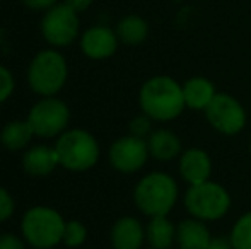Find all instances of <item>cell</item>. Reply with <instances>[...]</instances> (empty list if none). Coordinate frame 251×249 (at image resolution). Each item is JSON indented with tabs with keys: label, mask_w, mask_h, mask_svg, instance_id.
<instances>
[{
	"label": "cell",
	"mask_w": 251,
	"mask_h": 249,
	"mask_svg": "<svg viewBox=\"0 0 251 249\" xmlns=\"http://www.w3.org/2000/svg\"><path fill=\"white\" fill-rule=\"evenodd\" d=\"M24 5H27L33 10H48L53 5H56V0H23Z\"/></svg>",
	"instance_id": "obj_27"
},
{
	"label": "cell",
	"mask_w": 251,
	"mask_h": 249,
	"mask_svg": "<svg viewBox=\"0 0 251 249\" xmlns=\"http://www.w3.org/2000/svg\"><path fill=\"white\" fill-rule=\"evenodd\" d=\"M69 79V65L60 51L43 50L31 60L27 68V84L40 97L56 96Z\"/></svg>",
	"instance_id": "obj_4"
},
{
	"label": "cell",
	"mask_w": 251,
	"mask_h": 249,
	"mask_svg": "<svg viewBox=\"0 0 251 249\" xmlns=\"http://www.w3.org/2000/svg\"><path fill=\"white\" fill-rule=\"evenodd\" d=\"M87 239V229L80 220H67L62 243L67 248H80Z\"/></svg>",
	"instance_id": "obj_22"
},
{
	"label": "cell",
	"mask_w": 251,
	"mask_h": 249,
	"mask_svg": "<svg viewBox=\"0 0 251 249\" xmlns=\"http://www.w3.org/2000/svg\"><path fill=\"white\" fill-rule=\"evenodd\" d=\"M41 33L51 46H69L79 34V16L65 2L60 5H53L43 16Z\"/></svg>",
	"instance_id": "obj_8"
},
{
	"label": "cell",
	"mask_w": 251,
	"mask_h": 249,
	"mask_svg": "<svg viewBox=\"0 0 251 249\" xmlns=\"http://www.w3.org/2000/svg\"><path fill=\"white\" fill-rule=\"evenodd\" d=\"M14 210H16L14 196L10 195V191L0 186V222L9 220L14 215Z\"/></svg>",
	"instance_id": "obj_24"
},
{
	"label": "cell",
	"mask_w": 251,
	"mask_h": 249,
	"mask_svg": "<svg viewBox=\"0 0 251 249\" xmlns=\"http://www.w3.org/2000/svg\"><path fill=\"white\" fill-rule=\"evenodd\" d=\"M0 249H26V241L23 236L5 232L0 236Z\"/></svg>",
	"instance_id": "obj_26"
},
{
	"label": "cell",
	"mask_w": 251,
	"mask_h": 249,
	"mask_svg": "<svg viewBox=\"0 0 251 249\" xmlns=\"http://www.w3.org/2000/svg\"><path fill=\"white\" fill-rule=\"evenodd\" d=\"M65 224L58 210L47 205L31 206L21 220V236L33 249H51L62 243Z\"/></svg>",
	"instance_id": "obj_2"
},
{
	"label": "cell",
	"mask_w": 251,
	"mask_h": 249,
	"mask_svg": "<svg viewBox=\"0 0 251 249\" xmlns=\"http://www.w3.org/2000/svg\"><path fill=\"white\" fill-rule=\"evenodd\" d=\"M146 236L149 244L154 249H168L175 241L176 230L175 226L166 219V215L152 217V220L147 224Z\"/></svg>",
	"instance_id": "obj_19"
},
{
	"label": "cell",
	"mask_w": 251,
	"mask_h": 249,
	"mask_svg": "<svg viewBox=\"0 0 251 249\" xmlns=\"http://www.w3.org/2000/svg\"><path fill=\"white\" fill-rule=\"evenodd\" d=\"M118 46V36L106 26H94L87 29L80 38V48L86 57L93 60H102L111 57Z\"/></svg>",
	"instance_id": "obj_11"
},
{
	"label": "cell",
	"mask_w": 251,
	"mask_h": 249,
	"mask_svg": "<svg viewBox=\"0 0 251 249\" xmlns=\"http://www.w3.org/2000/svg\"><path fill=\"white\" fill-rule=\"evenodd\" d=\"M26 120L38 138H55L69 130L67 126L70 123V110L65 101L56 96L41 97L33 104Z\"/></svg>",
	"instance_id": "obj_6"
},
{
	"label": "cell",
	"mask_w": 251,
	"mask_h": 249,
	"mask_svg": "<svg viewBox=\"0 0 251 249\" xmlns=\"http://www.w3.org/2000/svg\"><path fill=\"white\" fill-rule=\"evenodd\" d=\"M55 150L60 167L70 173H86L96 166L100 159V143L96 136L84 128L65 130L56 136Z\"/></svg>",
	"instance_id": "obj_3"
},
{
	"label": "cell",
	"mask_w": 251,
	"mask_h": 249,
	"mask_svg": "<svg viewBox=\"0 0 251 249\" xmlns=\"http://www.w3.org/2000/svg\"><path fill=\"white\" fill-rule=\"evenodd\" d=\"M178 196L175 180L164 173H152L140 180L135 186L133 200L142 213L149 217L168 215Z\"/></svg>",
	"instance_id": "obj_5"
},
{
	"label": "cell",
	"mask_w": 251,
	"mask_h": 249,
	"mask_svg": "<svg viewBox=\"0 0 251 249\" xmlns=\"http://www.w3.org/2000/svg\"><path fill=\"white\" fill-rule=\"evenodd\" d=\"M176 239L181 249H207L210 232L200 220H183L176 229Z\"/></svg>",
	"instance_id": "obj_16"
},
{
	"label": "cell",
	"mask_w": 251,
	"mask_h": 249,
	"mask_svg": "<svg viewBox=\"0 0 251 249\" xmlns=\"http://www.w3.org/2000/svg\"><path fill=\"white\" fill-rule=\"evenodd\" d=\"M215 91L212 82L201 77L190 79L188 82L183 86V97H185V104L193 110H205L214 99Z\"/></svg>",
	"instance_id": "obj_18"
},
{
	"label": "cell",
	"mask_w": 251,
	"mask_h": 249,
	"mask_svg": "<svg viewBox=\"0 0 251 249\" xmlns=\"http://www.w3.org/2000/svg\"><path fill=\"white\" fill-rule=\"evenodd\" d=\"M130 133L133 136H139V138H144L146 135L151 133V118L147 114H142V116H137L132 120L130 123Z\"/></svg>",
	"instance_id": "obj_25"
},
{
	"label": "cell",
	"mask_w": 251,
	"mask_h": 249,
	"mask_svg": "<svg viewBox=\"0 0 251 249\" xmlns=\"http://www.w3.org/2000/svg\"><path fill=\"white\" fill-rule=\"evenodd\" d=\"M149 156V147L144 138L139 136H122L109 147V162L120 173H137L146 164Z\"/></svg>",
	"instance_id": "obj_10"
},
{
	"label": "cell",
	"mask_w": 251,
	"mask_h": 249,
	"mask_svg": "<svg viewBox=\"0 0 251 249\" xmlns=\"http://www.w3.org/2000/svg\"><path fill=\"white\" fill-rule=\"evenodd\" d=\"M34 132L27 120H14L3 125L2 132H0V143L5 147L7 150L12 152H19L29 147L31 140L34 138Z\"/></svg>",
	"instance_id": "obj_15"
},
{
	"label": "cell",
	"mask_w": 251,
	"mask_h": 249,
	"mask_svg": "<svg viewBox=\"0 0 251 249\" xmlns=\"http://www.w3.org/2000/svg\"><path fill=\"white\" fill-rule=\"evenodd\" d=\"M51 249H55V248H51Z\"/></svg>",
	"instance_id": "obj_31"
},
{
	"label": "cell",
	"mask_w": 251,
	"mask_h": 249,
	"mask_svg": "<svg viewBox=\"0 0 251 249\" xmlns=\"http://www.w3.org/2000/svg\"><path fill=\"white\" fill-rule=\"evenodd\" d=\"M23 169L29 176L43 178L51 174L60 166L58 156H56L55 147L50 145H33L24 152L23 156Z\"/></svg>",
	"instance_id": "obj_12"
},
{
	"label": "cell",
	"mask_w": 251,
	"mask_h": 249,
	"mask_svg": "<svg viewBox=\"0 0 251 249\" xmlns=\"http://www.w3.org/2000/svg\"><path fill=\"white\" fill-rule=\"evenodd\" d=\"M140 108L152 120L169 121L181 114L185 104L183 87L171 77H152L140 89Z\"/></svg>",
	"instance_id": "obj_1"
},
{
	"label": "cell",
	"mask_w": 251,
	"mask_h": 249,
	"mask_svg": "<svg viewBox=\"0 0 251 249\" xmlns=\"http://www.w3.org/2000/svg\"><path fill=\"white\" fill-rule=\"evenodd\" d=\"M205 116L215 130L226 135H234L241 132L246 123L245 110L234 97L227 94H215L210 104L205 108Z\"/></svg>",
	"instance_id": "obj_9"
},
{
	"label": "cell",
	"mask_w": 251,
	"mask_h": 249,
	"mask_svg": "<svg viewBox=\"0 0 251 249\" xmlns=\"http://www.w3.org/2000/svg\"><path fill=\"white\" fill-rule=\"evenodd\" d=\"M147 147H149V154L154 156L159 160H171L181 150V142L179 138L169 130H157V132L151 133L149 140H147Z\"/></svg>",
	"instance_id": "obj_17"
},
{
	"label": "cell",
	"mask_w": 251,
	"mask_h": 249,
	"mask_svg": "<svg viewBox=\"0 0 251 249\" xmlns=\"http://www.w3.org/2000/svg\"><path fill=\"white\" fill-rule=\"evenodd\" d=\"M16 89V80L7 67L0 65V104L7 103Z\"/></svg>",
	"instance_id": "obj_23"
},
{
	"label": "cell",
	"mask_w": 251,
	"mask_h": 249,
	"mask_svg": "<svg viewBox=\"0 0 251 249\" xmlns=\"http://www.w3.org/2000/svg\"><path fill=\"white\" fill-rule=\"evenodd\" d=\"M250 154H251V143H250Z\"/></svg>",
	"instance_id": "obj_30"
},
{
	"label": "cell",
	"mask_w": 251,
	"mask_h": 249,
	"mask_svg": "<svg viewBox=\"0 0 251 249\" xmlns=\"http://www.w3.org/2000/svg\"><path fill=\"white\" fill-rule=\"evenodd\" d=\"M185 205L193 217L200 220H215L226 215L231 205L227 191L215 183L193 184L186 191Z\"/></svg>",
	"instance_id": "obj_7"
},
{
	"label": "cell",
	"mask_w": 251,
	"mask_h": 249,
	"mask_svg": "<svg viewBox=\"0 0 251 249\" xmlns=\"http://www.w3.org/2000/svg\"><path fill=\"white\" fill-rule=\"evenodd\" d=\"M144 237L142 226L133 217H122L111 229V244L115 249H140Z\"/></svg>",
	"instance_id": "obj_14"
},
{
	"label": "cell",
	"mask_w": 251,
	"mask_h": 249,
	"mask_svg": "<svg viewBox=\"0 0 251 249\" xmlns=\"http://www.w3.org/2000/svg\"><path fill=\"white\" fill-rule=\"evenodd\" d=\"M231 243L234 249H251V212L236 222L231 232Z\"/></svg>",
	"instance_id": "obj_21"
},
{
	"label": "cell",
	"mask_w": 251,
	"mask_h": 249,
	"mask_svg": "<svg viewBox=\"0 0 251 249\" xmlns=\"http://www.w3.org/2000/svg\"><path fill=\"white\" fill-rule=\"evenodd\" d=\"M149 27L147 23L139 16H128L122 19L116 26V36L126 45H139L147 38Z\"/></svg>",
	"instance_id": "obj_20"
},
{
	"label": "cell",
	"mask_w": 251,
	"mask_h": 249,
	"mask_svg": "<svg viewBox=\"0 0 251 249\" xmlns=\"http://www.w3.org/2000/svg\"><path fill=\"white\" fill-rule=\"evenodd\" d=\"M210 159L208 156L200 149H190L181 156L179 160V173L183 180L188 181L190 184H200L208 181L210 176Z\"/></svg>",
	"instance_id": "obj_13"
},
{
	"label": "cell",
	"mask_w": 251,
	"mask_h": 249,
	"mask_svg": "<svg viewBox=\"0 0 251 249\" xmlns=\"http://www.w3.org/2000/svg\"><path fill=\"white\" fill-rule=\"evenodd\" d=\"M231 248H232L231 239L221 236V237H214V239H210V244H208L207 249H231Z\"/></svg>",
	"instance_id": "obj_28"
},
{
	"label": "cell",
	"mask_w": 251,
	"mask_h": 249,
	"mask_svg": "<svg viewBox=\"0 0 251 249\" xmlns=\"http://www.w3.org/2000/svg\"><path fill=\"white\" fill-rule=\"evenodd\" d=\"M65 3L69 7H72L75 12H82V10H86L93 3V0H65Z\"/></svg>",
	"instance_id": "obj_29"
}]
</instances>
